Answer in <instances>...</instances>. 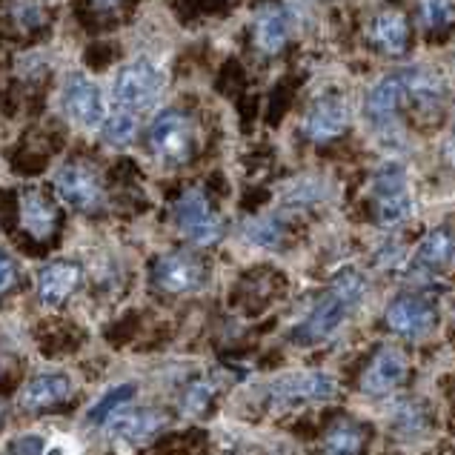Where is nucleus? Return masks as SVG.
Returning <instances> with one entry per match:
<instances>
[{"label": "nucleus", "mask_w": 455, "mask_h": 455, "mask_svg": "<svg viewBox=\"0 0 455 455\" xmlns=\"http://www.w3.org/2000/svg\"><path fill=\"white\" fill-rule=\"evenodd\" d=\"M135 135H138V118H135V112H126V109L107 115V121H103V126H100L103 144L112 147V149L129 147L135 140Z\"/></svg>", "instance_id": "23"}, {"label": "nucleus", "mask_w": 455, "mask_h": 455, "mask_svg": "<svg viewBox=\"0 0 455 455\" xmlns=\"http://www.w3.org/2000/svg\"><path fill=\"white\" fill-rule=\"evenodd\" d=\"M246 241H252L255 246H281L283 241V224L275 218H255L243 227Z\"/></svg>", "instance_id": "26"}, {"label": "nucleus", "mask_w": 455, "mask_h": 455, "mask_svg": "<svg viewBox=\"0 0 455 455\" xmlns=\"http://www.w3.org/2000/svg\"><path fill=\"white\" fill-rule=\"evenodd\" d=\"M290 32H292L290 15L278 6H267L255 20V44L261 52H267V55H275V52L287 46Z\"/></svg>", "instance_id": "19"}, {"label": "nucleus", "mask_w": 455, "mask_h": 455, "mask_svg": "<svg viewBox=\"0 0 455 455\" xmlns=\"http://www.w3.org/2000/svg\"><path fill=\"white\" fill-rule=\"evenodd\" d=\"M4 424H6V410H4V404H0V430H4Z\"/></svg>", "instance_id": "36"}, {"label": "nucleus", "mask_w": 455, "mask_h": 455, "mask_svg": "<svg viewBox=\"0 0 455 455\" xmlns=\"http://www.w3.org/2000/svg\"><path fill=\"white\" fill-rule=\"evenodd\" d=\"M132 395H135V387L132 384H118V387L107 389V393L100 395L98 404L89 410V424H107L115 412L124 410L129 401H132Z\"/></svg>", "instance_id": "24"}, {"label": "nucleus", "mask_w": 455, "mask_h": 455, "mask_svg": "<svg viewBox=\"0 0 455 455\" xmlns=\"http://www.w3.org/2000/svg\"><path fill=\"white\" fill-rule=\"evenodd\" d=\"M92 4L98 6V9H115L121 4V0H92Z\"/></svg>", "instance_id": "35"}, {"label": "nucleus", "mask_w": 455, "mask_h": 455, "mask_svg": "<svg viewBox=\"0 0 455 455\" xmlns=\"http://www.w3.org/2000/svg\"><path fill=\"white\" fill-rule=\"evenodd\" d=\"M84 267L77 261H52L37 272V298L46 307H60L81 290Z\"/></svg>", "instance_id": "15"}, {"label": "nucleus", "mask_w": 455, "mask_h": 455, "mask_svg": "<svg viewBox=\"0 0 455 455\" xmlns=\"http://www.w3.org/2000/svg\"><path fill=\"white\" fill-rule=\"evenodd\" d=\"M363 444H367L363 427L353 419H341L323 435V455H361Z\"/></svg>", "instance_id": "21"}, {"label": "nucleus", "mask_w": 455, "mask_h": 455, "mask_svg": "<svg viewBox=\"0 0 455 455\" xmlns=\"http://www.w3.org/2000/svg\"><path fill=\"white\" fill-rule=\"evenodd\" d=\"M338 298H344V301L349 304V307H358L361 304V298L367 295V281H363V275L361 272H355V269H344L341 275H338L335 281H332V287H330Z\"/></svg>", "instance_id": "28"}, {"label": "nucleus", "mask_w": 455, "mask_h": 455, "mask_svg": "<svg viewBox=\"0 0 455 455\" xmlns=\"http://www.w3.org/2000/svg\"><path fill=\"white\" fill-rule=\"evenodd\" d=\"M212 398H215V381L198 379L195 384L187 387L184 398H180V410H184L187 415H201V412H206V407L212 404Z\"/></svg>", "instance_id": "27"}, {"label": "nucleus", "mask_w": 455, "mask_h": 455, "mask_svg": "<svg viewBox=\"0 0 455 455\" xmlns=\"http://www.w3.org/2000/svg\"><path fill=\"white\" fill-rule=\"evenodd\" d=\"M419 18L427 32H444L455 23L452 0H419Z\"/></svg>", "instance_id": "25"}, {"label": "nucleus", "mask_w": 455, "mask_h": 455, "mask_svg": "<svg viewBox=\"0 0 455 455\" xmlns=\"http://www.w3.org/2000/svg\"><path fill=\"white\" fill-rule=\"evenodd\" d=\"M372 41L387 55H404L410 49V23L398 9H384L372 20Z\"/></svg>", "instance_id": "18"}, {"label": "nucleus", "mask_w": 455, "mask_h": 455, "mask_svg": "<svg viewBox=\"0 0 455 455\" xmlns=\"http://www.w3.org/2000/svg\"><path fill=\"white\" fill-rule=\"evenodd\" d=\"M452 258H455V238L450 235V229H433L430 235L421 241L419 252H415V264L421 269L438 272V269H444Z\"/></svg>", "instance_id": "22"}, {"label": "nucleus", "mask_w": 455, "mask_h": 455, "mask_svg": "<svg viewBox=\"0 0 455 455\" xmlns=\"http://www.w3.org/2000/svg\"><path fill=\"white\" fill-rule=\"evenodd\" d=\"M444 158L450 161V166H455V126H452V132L447 135V144H444Z\"/></svg>", "instance_id": "34"}, {"label": "nucleus", "mask_w": 455, "mask_h": 455, "mask_svg": "<svg viewBox=\"0 0 455 455\" xmlns=\"http://www.w3.org/2000/svg\"><path fill=\"white\" fill-rule=\"evenodd\" d=\"M63 109L84 129H100L107 121V100L95 81L86 75H69L63 84Z\"/></svg>", "instance_id": "7"}, {"label": "nucleus", "mask_w": 455, "mask_h": 455, "mask_svg": "<svg viewBox=\"0 0 455 455\" xmlns=\"http://www.w3.org/2000/svg\"><path fill=\"white\" fill-rule=\"evenodd\" d=\"M384 321H387L389 332H395L401 338H424L435 327L438 312L430 301H427V298L401 295L387 307Z\"/></svg>", "instance_id": "9"}, {"label": "nucleus", "mask_w": 455, "mask_h": 455, "mask_svg": "<svg viewBox=\"0 0 455 455\" xmlns=\"http://www.w3.org/2000/svg\"><path fill=\"white\" fill-rule=\"evenodd\" d=\"M349 312H353V307L330 290L315 307H312V312L304 318L301 327L295 330V335H292L295 344L312 347V344L327 341V338H332L338 332V327H341V321L349 315Z\"/></svg>", "instance_id": "10"}, {"label": "nucleus", "mask_w": 455, "mask_h": 455, "mask_svg": "<svg viewBox=\"0 0 455 455\" xmlns=\"http://www.w3.org/2000/svg\"><path fill=\"white\" fill-rule=\"evenodd\" d=\"M58 198L77 212H98L103 206V184L95 169L84 164H67L55 175Z\"/></svg>", "instance_id": "6"}, {"label": "nucleus", "mask_w": 455, "mask_h": 455, "mask_svg": "<svg viewBox=\"0 0 455 455\" xmlns=\"http://www.w3.org/2000/svg\"><path fill=\"white\" fill-rule=\"evenodd\" d=\"M72 379L67 372H44L20 389V407L29 412H44L72 398Z\"/></svg>", "instance_id": "17"}, {"label": "nucleus", "mask_w": 455, "mask_h": 455, "mask_svg": "<svg viewBox=\"0 0 455 455\" xmlns=\"http://www.w3.org/2000/svg\"><path fill=\"white\" fill-rule=\"evenodd\" d=\"M18 278H20V272H18V264L12 261V255L0 250V295H6L18 287Z\"/></svg>", "instance_id": "32"}, {"label": "nucleus", "mask_w": 455, "mask_h": 455, "mask_svg": "<svg viewBox=\"0 0 455 455\" xmlns=\"http://www.w3.org/2000/svg\"><path fill=\"white\" fill-rule=\"evenodd\" d=\"M412 215V195L401 164H387L375 175V218L381 227H398Z\"/></svg>", "instance_id": "4"}, {"label": "nucleus", "mask_w": 455, "mask_h": 455, "mask_svg": "<svg viewBox=\"0 0 455 455\" xmlns=\"http://www.w3.org/2000/svg\"><path fill=\"white\" fill-rule=\"evenodd\" d=\"M321 195H323V189L315 184V180H301V184H295L287 192V201L290 204H312V201H318Z\"/></svg>", "instance_id": "33"}, {"label": "nucleus", "mask_w": 455, "mask_h": 455, "mask_svg": "<svg viewBox=\"0 0 455 455\" xmlns=\"http://www.w3.org/2000/svg\"><path fill=\"white\" fill-rule=\"evenodd\" d=\"M147 144H149V152L161 164L180 166V164H187L195 152V129L184 112L164 109L158 118L149 124Z\"/></svg>", "instance_id": "2"}, {"label": "nucleus", "mask_w": 455, "mask_h": 455, "mask_svg": "<svg viewBox=\"0 0 455 455\" xmlns=\"http://www.w3.org/2000/svg\"><path fill=\"white\" fill-rule=\"evenodd\" d=\"M349 121H353V109H349V103L338 95H327V98H318L309 107L307 118H304V132L309 140L323 144V140L341 138L347 132Z\"/></svg>", "instance_id": "12"}, {"label": "nucleus", "mask_w": 455, "mask_h": 455, "mask_svg": "<svg viewBox=\"0 0 455 455\" xmlns=\"http://www.w3.org/2000/svg\"><path fill=\"white\" fill-rule=\"evenodd\" d=\"M275 404H307V401H327L335 395V379L323 372H295L272 384Z\"/></svg>", "instance_id": "14"}, {"label": "nucleus", "mask_w": 455, "mask_h": 455, "mask_svg": "<svg viewBox=\"0 0 455 455\" xmlns=\"http://www.w3.org/2000/svg\"><path fill=\"white\" fill-rule=\"evenodd\" d=\"M410 363L407 355L398 347H384L375 353V358L367 363L361 375V393L363 395H387L407 381Z\"/></svg>", "instance_id": "11"}, {"label": "nucleus", "mask_w": 455, "mask_h": 455, "mask_svg": "<svg viewBox=\"0 0 455 455\" xmlns=\"http://www.w3.org/2000/svg\"><path fill=\"white\" fill-rule=\"evenodd\" d=\"M155 287L166 295H189L206 283V264L192 252H166L152 264Z\"/></svg>", "instance_id": "5"}, {"label": "nucleus", "mask_w": 455, "mask_h": 455, "mask_svg": "<svg viewBox=\"0 0 455 455\" xmlns=\"http://www.w3.org/2000/svg\"><path fill=\"white\" fill-rule=\"evenodd\" d=\"M424 412L419 404H412V401H407V404H401L395 410V419H393V427L401 433V435H419L424 430Z\"/></svg>", "instance_id": "29"}, {"label": "nucleus", "mask_w": 455, "mask_h": 455, "mask_svg": "<svg viewBox=\"0 0 455 455\" xmlns=\"http://www.w3.org/2000/svg\"><path fill=\"white\" fill-rule=\"evenodd\" d=\"M18 220H20V229L26 235L44 243L55 235L60 210H58V204L52 201L49 192L37 189V187H26L18 198Z\"/></svg>", "instance_id": "8"}, {"label": "nucleus", "mask_w": 455, "mask_h": 455, "mask_svg": "<svg viewBox=\"0 0 455 455\" xmlns=\"http://www.w3.org/2000/svg\"><path fill=\"white\" fill-rule=\"evenodd\" d=\"M44 450H46V438L35 433L20 435L9 444V455H44Z\"/></svg>", "instance_id": "31"}, {"label": "nucleus", "mask_w": 455, "mask_h": 455, "mask_svg": "<svg viewBox=\"0 0 455 455\" xmlns=\"http://www.w3.org/2000/svg\"><path fill=\"white\" fill-rule=\"evenodd\" d=\"M112 438L129 441V444H147L166 427V412L155 407H138V410H118L112 419L103 424Z\"/></svg>", "instance_id": "13"}, {"label": "nucleus", "mask_w": 455, "mask_h": 455, "mask_svg": "<svg viewBox=\"0 0 455 455\" xmlns=\"http://www.w3.org/2000/svg\"><path fill=\"white\" fill-rule=\"evenodd\" d=\"M166 86V72L149 58H135L126 67H121L115 77L112 95L118 100V107L126 112H140L158 103Z\"/></svg>", "instance_id": "1"}, {"label": "nucleus", "mask_w": 455, "mask_h": 455, "mask_svg": "<svg viewBox=\"0 0 455 455\" xmlns=\"http://www.w3.org/2000/svg\"><path fill=\"white\" fill-rule=\"evenodd\" d=\"M410 103L407 98V84H404V72L387 75L384 81H379L367 95V103H363V112H367V121L375 126H389L395 121V115L401 112V107Z\"/></svg>", "instance_id": "16"}, {"label": "nucleus", "mask_w": 455, "mask_h": 455, "mask_svg": "<svg viewBox=\"0 0 455 455\" xmlns=\"http://www.w3.org/2000/svg\"><path fill=\"white\" fill-rule=\"evenodd\" d=\"M175 227L189 243L195 246H212L224 238V220L210 206L201 189H187L175 201Z\"/></svg>", "instance_id": "3"}, {"label": "nucleus", "mask_w": 455, "mask_h": 455, "mask_svg": "<svg viewBox=\"0 0 455 455\" xmlns=\"http://www.w3.org/2000/svg\"><path fill=\"white\" fill-rule=\"evenodd\" d=\"M404 84H407V98L415 107H435V103L444 100L447 95L444 77L427 67L404 69Z\"/></svg>", "instance_id": "20"}, {"label": "nucleus", "mask_w": 455, "mask_h": 455, "mask_svg": "<svg viewBox=\"0 0 455 455\" xmlns=\"http://www.w3.org/2000/svg\"><path fill=\"white\" fill-rule=\"evenodd\" d=\"M12 18L23 26H37L44 20V9L37 6V0H15V6H12Z\"/></svg>", "instance_id": "30"}]
</instances>
